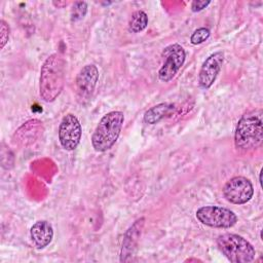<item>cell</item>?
Segmentation results:
<instances>
[{
  "instance_id": "cell-1",
  "label": "cell",
  "mask_w": 263,
  "mask_h": 263,
  "mask_svg": "<svg viewBox=\"0 0 263 263\" xmlns=\"http://www.w3.org/2000/svg\"><path fill=\"white\" fill-rule=\"evenodd\" d=\"M66 65L65 59L60 53H52L41 66L39 95L44 102L51 103L61 95L65 84Z\"/></svg>"
},
{
  "instance_id": "cell-2",
  "label": "cell",
  "mask_w": 263,
  "mask_h": 263,
  "mask_svg": "<svg viewBox=\"0 0 263 263\" xmlns=\"http://www.w3.org/2000/svg\"><path fill=\"white\" fill-rule=\"evenodd\" d=\"M263 112L254 109L238 120L234 133V145L239 151H251L261 146L263 141Z\"/></svg>"
},
{
  "instance_id": "cell-3",
  "label": "cell",
  "mask_w": 263,
  "mask_h": 263,
  "mask_svg": "<svg viewBox=\"0 0 263 263\" xmlns=\"http://www.w3.org/2000/svg\"><path fill=\"white\" fill-rule=\"evenodd\" d=\"M123 122L124 114L121 111H111L105 114L91 136L92 148L97 152L111 149L120 136Z\"/></svg>"
},
{
  "instance_id": "cell-4",
  "label": "cell",
  "mask_w": 263,
  "mask_h": 263,
  "mask_svg": "<svg viewBox=\"0 0 263 263\" xmlns=\"http://www.w3.org/2000/svg\"><path fill=\"white\" fill-rule=\"evenodd\" d=\"M217 246L223 255L233 263H249L255 259L254 247L242 236L224 233L217 238Z\"/></svg>"
},
{
  "instance_id": "cell-5",
  "label": "cell",
  "mask_w": 263,
  "mask_h": 263,
  "mask_svg": "<svg viewBox=\"0 0 263 263\" xmlns=\"http://www.w3.org/2000/svg\"><path fill=\"white\" fill-rule=\"evenodd\" d=\"M195 215L200 223L213 228H230L237 222V216L234 212L218 205L201 206Z\"/></svg>"
},
{
  "instance_id": "cell-6",
  "label": "cell",
  "mask_w": 263,
  "mask_h": 263,
  "mask_svg": "<svg viewBox=\"0 0 263 263\" xmlns=\"http://www.w3.org/2000/svg\"><path fill=\"white\" fill-rule=\"evenodd\" d=\"M161 57L163 59V63L158 71V78L163 82H168L176 76L183 66L186 52L180 44L173 43L162 50Z\"/></svg>"
},
{
  "instance_id": "cell-7",
  "label": "cell",
  "mask_w": 263,
  "mask_h": 263,
  "mask_svg": "<svg viewBox=\"0 0 263 263\" xmlns=\"http://www.w3.org/2000/svg\"><path fill=\"white\" fill-rule=\"evenodd\" d=\"M99 81V70L96 65L87 64L83 66L76 76V97L77 101L84 105L88 103L95 92Z\"/></svg>"
},
{
  "instance_id": "cell-8",
  "label": "cell",
  "mask_w": 263,
  "mask_h": 263,
  "mask_svg": "<svg viewBox=\"0 0 263 263\" xmlns=\"http://www.w3.org/2000/svg\"><path fill=\"white\" fill-rule=\"evenodd\" d=\"M222 191L226 200L233 204L247 203L254 195L252 182L242 176H236L228 180Z\"/></svg>"
},
{
  "instance_id": "cell-9",
  "label": "cell",
  "mask_w": 263,
  "mask_h": 263,
  "mask_svg": "<svg viewBox=\"0 0 263 263\" xmlns=\"http://www.w3.org/2000/svg\"><path fill=\"white\" fill-rule=\"evenodd\" d=\"M58 135L59 141L65 150H75L82 136V127L78 118L71 113L65 115L59 125Z\"/></svg>"
},
{
  "instance_id": "cell-10",
  "label": "cell",
  "mask_w": 263,
  "mask_h": 263,
  "mask_svg": "<svg viewBox=\"0 0 263 263\" xmlns=\"http://www.w3.org/2000/svg\"><path fill=\"white\" fill-rule=\"evenodd\" d=\"M224 61V53L216 51L210 54L201 65L198 73V85L202 89H209L217 79Z\"/></svg>"
},
{
  "instance_id": "cell-11",
  "label": "cell",
  "mask_w": 263,
  "mask_h": 263,
  "mask_svg": "<svg viewBox=\"0 0 263 263\" xmlns=\"http://www.w3.org/2000/svg\"><path fill=\"white\" fill-rule=\"evenodd\" d=\"M145 225V218L141 217L137 219L125 231L121 243L120 249V261L121 262H128L132 260L133 256L135 255L138 242L140 240L143 228Z\"/></svg>"
},
{
  "instance_id": "cell-12",
  "label": "cell",
  "mask_w": 263,
  "mask_h": 263,
  "mask_svg": "<svg viewBox=\"0 0 263 263\" xmlns=\"http://www.w3.org/2000/svg\"><path fill=\"white\" fill-rule=\"evenodd\" d=\"M43 133V124L39 119H31L22 124L13 135V141L21 146H29L36 142Z\"/></svg>"
},
{
  "instance_id": "cell-13",
  "label": "cell",
  "mask_w": 263,
  "mask_h": 263,
  "mask_svg": "<svg viewBox=\"0 0 263 263\" xmlns=\"http://www.w3.org/2000/svg\"><path fill=\"white\" fill-rule=\"evenodd\" d=\"M31 238L38 249L47 247L53 238V228L46 220H40L33 224L30 230Z\"/></svg>"
},
{
  "instance_id": "cell-14",
  "label": "cell",
  "mask_w": 263,
  "mask_h": 263,
  "mask_svg": "<svg viewBox=\"0 0 263 263\" xmlns=\"http://www.w3.org/2000/svg\"><path fill=\"white\" fill-rule=\"evenodd\" d=\"M175 109L173 104L168 103H160L151 108H149L144 113V122L147 124H156L161 121L164 117L170 115Z\"/></svg>"
},
{
  "instance_id": "cell-15",
  "label": "cell",
  "mask_w": 263,
  "mask_h": 263,
  "mask_svg": "<svg viewBox=\"0 0 263 263\" xmlns=\"http://www.w3.org/2000/svg\"><path fill=\"white\" fill-rule=\"evenodd\" d=\"M148 25V16L145 11H135L128 21V30L132 33L142 32Z\"/></svg>"
},
{
  "instance_id": "cell-16",
  "label": "cell",
  "mask_w": 263,
  "mask_h": 263,
  "mask_svg": "<svg viewBox=\"0 0 263 263\" xmlns=\"http://www.w3.org/2000/svg\"><path fill=\"white\" fill-rule=\"evenodd\" d=\"M87 13V3L84 1H76L71 9V21L78 22L84 18Z\"/></svg>"
},
{
  "instance_id": "cell-17",
  "label": "cell",
  "mask_w": 263,
  "mask_h": 263,
  "mask_svg": "<svg viewBox=\"0 0 263 263\" xmlns=\"http://www.w3.org/2000/svg\"><path fill=\"white\" fill-rule=\"evenodd\" d=\"M211 32L208 28L205 27H201L196 29L192 35L190 36V42L193 45H197V44H201L202 42H204L205 40H208V38L210 37Z\"/></svg>"
},
{
  "instance_id": "cell-18",
  "label": "cell",
  "mask_w": 263,
  "mask_h": 263,
  "mask_svg": "<svg viewBox=\"0 0 263 263\" xmlns=\"http://www.w3.org/2000/svg\"><path fill=\"white\" fill-rule=\"evenodd\" d=\"M9 26L8 24L4 21H0V48L3 49L4 46L7 44L8 39H9Z\"/></svg>"
},
{
  "instance_id": "cell-19",
  "label": "cell",
  "mask_w": 263,
  "mask_h": 263,
  "mask_svg": "<svg viewBox=\"0 0 263 263\" xmlns=\"http://www.w3.org/2000/svg\"><path fill=\"white\" fill-rule=\"evenodd\" d=\"M210 4H211V1H210V0H206V1H205V0H202V1H200V0H195V1H193V2L191 3V10H192L193 12H198V11H200V10L206 8Z\"/></svg>"
},
{
  "instance_id": "cell-20",
  "label": "cell",
  "mask_w": 263,
  "mask_h": 263,
  "mask_svg": "<svg viewBox=\"0 0 263 263\" xmlns=\"http://www.w3.org/2000/svg\"><path fill=\"white\" fill-rule=\"evenodd\" d=\"M52 4H53L57 8H63V7L67 6L68 2H67V1H52Z\"/></svg>"
}]
</instances>
